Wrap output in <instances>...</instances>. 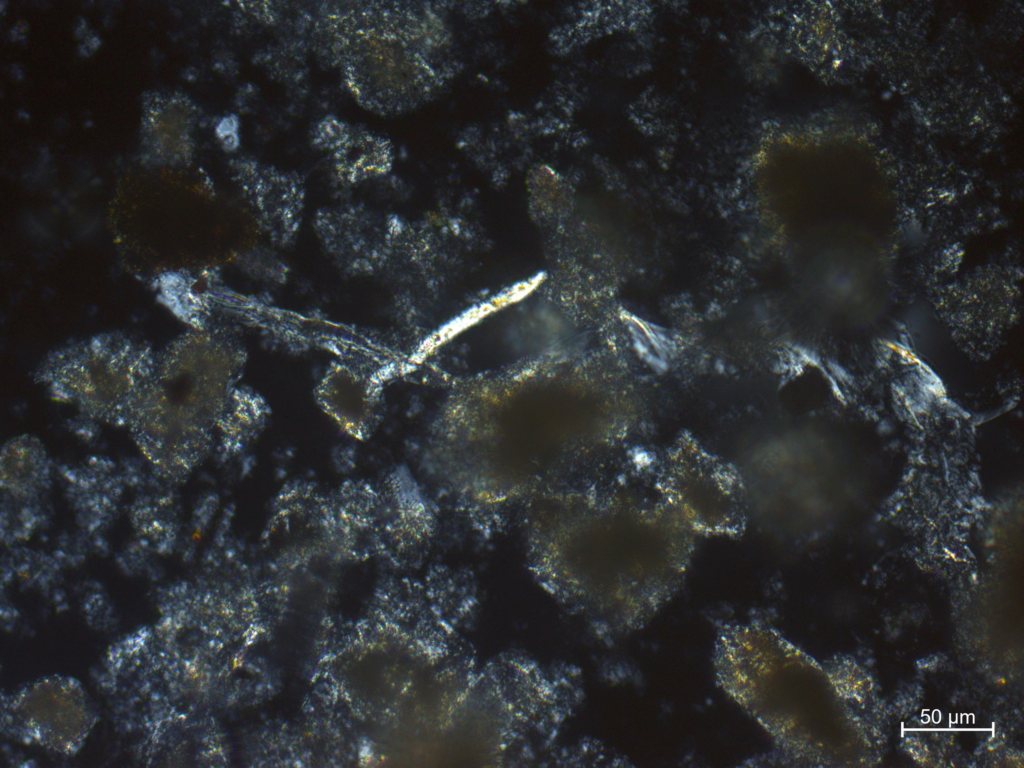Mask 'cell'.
Here are the masks:
<instances>
[{"label": "cell", "mask_w": 1024, "mask_h": 768, "mask_svg": "<svg viewBox=\"0 0 1024 768\" xmlns=\"http://www.w3.org/2000/svg\"><path fill=\"white\" fill-rule=\"evenodd\" d=\"M321 407L349 436L359 441L370 438L379 422L375 386L354 373L337 370L318 391Z\"/></svg>", "instance_id": "7a4b0ae2"}, {"label": "cell", "mask_w": 1024, "mask_h": 768, "mask_svg": "<svg viewBox=\"0 0 1024 768\" xmlns=\"http://www.w3.org/2000/svg\"><path fill=\"white\" fill-rule=\"evenodd\" d=\"M2 485L18 497H32L48 478V461L41 443L19 437L6 443L2 452Z\"/></svg>", "instance_id": "3957f363"}, {"label": "cell", "mask_w": 1024, "mask_h": 768, "mask_svg": "<svg viewBox=\"0 0 1024 768\" xmlns=\"http://www.w3.org/2000/svg\"><path fill=\"white\" fill-rule=\"evenodd\" d=\"M118 360L85 357L71 361L49 377L51 388L91 417L127 425L134 401L153 369L141 362Z\"/></svg>", "instance_id": "6da1fadb"}]
</instances>
